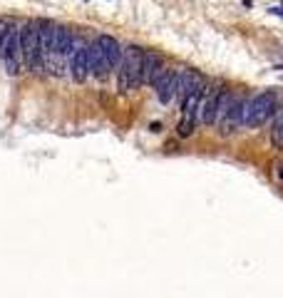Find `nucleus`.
<instances>
[{
  "label": "nucleus",
  "mask_w": 283,
  "mask_h": 298,
  "mask_svg": "<svg viewBox=\"0 0 283 298\" xmlns=\"http://www.w3.org/2000/svg\"><path fill=\"white\" fill-rule=\"evenodd\" d=\"M164 70V58L154 50H144L142 60V85H154V80L162 75Z\"/></svg>",
  "instance_id": "nucleus-8"
},
{
  "label": "nucleus",
  "mask_w": 283,
  "mask_h": 298,
  "mask_svg": "<svg viewBox=\"0 0 283 298\" xmlns=\"http://www.w3.org/2000/svg\"><path fill=\"white\" fill-rule=\"evenodd\" d=\"M268 13H273V15H283V8H268Z\"/></svg>",
  "instance_id": "nucleus-17"
},
{
  "label": "nucleus",
  "mask_w": 283,
  "mask_h": 298,
  "mask_svg": "<svg viewBox=\"0 0 283 298\" xmlns=\"http://www.w3.org/2000/svg\"><path fill=\"white\" fill-rule=\"evenodd\" d=\"M70 75L75 82H85L89 75V45H80L70 58Z\"/></svg>",
  "instance_id": "nucleus-10"
},
{
  "label": "nucleus",
  "mask_w": 283,
  "mask_h": 298,
  "mask_svg": "<svg viewBox=\"0 0 283 298\" xmlns=\"http://www.w3.org/2000/svg\"><path fill=\"white\" fill-rule=\"evenodd\" d=\"M276 112H278V92L276 89H263L246 102L244 124L249 129H256V127L266 124L271 119V115H276Z\"/></svg>",
  "instance_id": "nucleus-1"
},
{
  "label": "nucleus",
  "mask_w": 283,
  "mask_h": 298,
  "mask_svg": "<svg viewBox=\"0 0 283 298\" xmlns=\"http://www.w3.org/2000/svg\"><path fill=\"white\" fill-rule=\"evenodd\" d=\"M276 177L283 179V162H278V164H276Z\"/></svg>",
  "instance_id": "nucleus-16"
},
{
  "label": "nucleus",
  "mask_w": 283,
  "mask_h": 298,
  "mask_svg": "<svg viewBox=\"0 0 283 298\" xmlns=\"http://www.w3.org/2000/svg\"><path fill=\"white\" fill-rule=\"evenodd\" d=\"M244 5H254V0H244Z\"/></svg>",
  "instance_id": "nucleus-18"
},
{
  "label": "nucleus",
  "mask_w": 283,
  "mask_h": 298,
  "mask_svg": "<svg viewBox=\"0 0 283 298\" xmlns=\"http://www.w3.org/2000/svg\"><path fill=\"white\" fill-rule=\"evenodd\" d=\"M221 94H224V89H214L211 94H206V97L201 100V107H199V119H201V124L211 127V124L219 122V102H221Z\"/></svg>",
  "instance_id": "nucleus-9"
},
{
  "label": "nucleus",
  "mask_w": 283,
  "mask_h": 298,
  "mask_svg": "<svg viewBox=\"0 0 283 298\" xmlns=\"http://www.w3.org/2000/svg\"><path fill=\"white\" fill-rule=\"evenodd\" d=\"M246 97L244 94H231L228 100L226 112L219 117V127H221V134H233L241 124H244V115H246Z\"/></svg>",
  "instance_id": "nucleus-5"
},
{
  "label": "nucleus",
  "mask_w": 283,
  "mask_h": 298,
  "mask_svg": "<svg viewBox=\"0 0 283 298\" xmlns=\"http://www.w3.org/2000/svg\"><path fill=\"white\" fill-rule=\"evenodd\" d=\"M20 47H23V65L28 70L40 67V20H28L20 28Z\"/></svg>",
  "instance_id": "nucleus-3"
},
{
  "label": "nucleus",
  "mask_w": 283,
  "mask_h": 298,
  "mask_svg": "<svg viewBox=\"0 0 283 298\" xmlns=\"http://www.w3.org/2000/svg\"><path fill=\"white\" fill-rule=\"evenodd\" d=\"M110 65H107V58H105V53H102V47H100V42L95 40L92 45H89V72L95 75V77H100V80H105L107 75H110Z\"/></svg>",
  "instance_id": "nucleus-12"
},
{
  "label": "nucleus",
  "mask_w": 283,
  "mask_h": 298,
  "mask_svg": "<svg viewBox=\"0 0 283 298\" xmlns=\"http://www.w3.org/2000/svg\"><path fill=\"white\" fill-rule=\"evenodd\" d=\"M97 42H100V47H102V53H105V58H107V65H110L112 70H119L122 58H124V47L119 45V40L112 37V35H100Z\"/></svg>",
  "instance_id": "nucleus-11"
},
{
  "label": "nucleus",
  "mask_w": 283,
  "mask_h": 298,
  "mask_svg": "<svg viewBox=\"0 0 283 298\" xmlns=\"http://www.w3.org/2000/svg\"><path fill=\"white\" fill-rule=\"evenodd\" d=\"M154 89H157V97L162 105H171V100L179 97V89H181V70H171L164 67L162 75L154 80Z\"/></svg>",
  "instance_id": "nucleus-6"
},
{
  "label": "nucleus",
  "mask_w": 283,
  "mask_h": 298,
  "mask_svg": "<svg viewBox=\"0 0 283 298\" xmlns=\"http://www.w3.org/2000/svg\"><path fill=\"white\" fill-rule=\"evenodd\" d=\"M271 139L278 149H283V107H278V112H276L273 127H271Z\"/></svg>",
  "instance_id": "nucleus-14"
},
{
  "label": "nucleus",
  "mask_w": 283,
  "mask_h": 298,
  "mask_svg": "<svg viewBox=\"0 0 283 298\" xmlns=\"http://www.w3.org/2000/svg\"><path fill=\"white\" fill-rule=\"evenodd\" d=\"M13 25H15V20H10V18H0V53H3V45H5V40H8V35H10Z\"/></svg>",
  "instance_id": "nucleus-15"
},
{
  "label": "nucleus",
  "mask_w": 283,
  "mask_h": 298,
  "mask_svg": "<svg viewBox=\"0 0 283 298\" xmlns=\"http://www.w3.org/2000/svg\"><path fill=\"white\" fill-rule=\"evenodd\" d=\"M142 60H144V50L139 45H127L124 47V58H122V65H119V92L127 94L132 89H137L142 85Z\"/></svg>",
  "instance_id": "nucleus-2"
},
{
  "label": "nucleus",
  "mask_w": 283,
  "mask_h": 298,
  "mask_svg": "<svg viewBox=\"0 0 283 298\" xmlns=\"http://www.w3.org/2000/svg\"><path fill=\"white\" fill-rule=\"evenodd\" d=\"M72 45H75V37L72 32L62 25H57V32H55V55L57 58H72Z\"/></svg>",
  "instance_id": "nucleus-13"
},
{
  "label": "nucleus",
  "mask_w": 283,
  "mask_h": 298,
  "mask_svg": "<svg viewBox=\"0 0 283 298\" xmlns=\"http://www.w3.org/2000/svg\"><path fill=\"white\" fill-rule=\"evenodd\" d=\"M0 58L5 62L8 75H18L20 72V67H23V47H20V28L18 25H13V30H10V35H8V40L3 45Z\"/></svg>",
  "instance_id": "nucleus-7"
},
{
  "label": "nucleus",
  "mask_w": 283,
  "mask_h": 298,
  "mask_svg": "<svg viewBox=\"0 0 283 298\" xmlns=\"http://www.w3.org/2000/svg\"><path fill=\"white\" fill-rule=\"evenodd\" d=\"M55 32H57V25L53 20H40V67L48 70V72H53L57 67Z\"/></svg>",
  "instance_id": "nucleus-4"
}]
</instances>
